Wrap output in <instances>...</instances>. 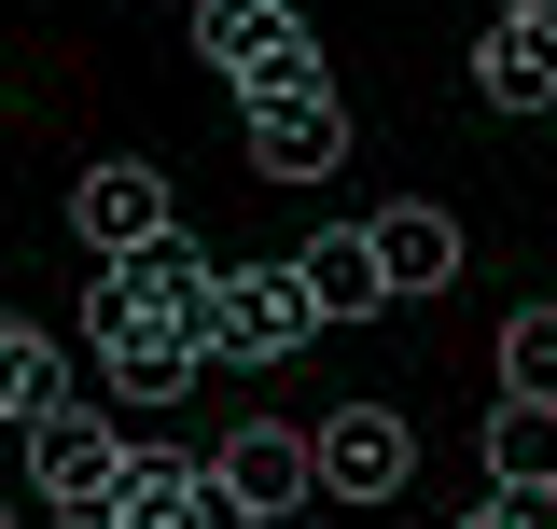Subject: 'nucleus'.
I'll list each match as a JSON object with an SVG mask.
<instances>
[{
	"label": "nucleus",
	"mask_w": 557,
	"mask_h": 529,
	"mask_svg": "<svg viewBox=\"0 0 557 529\" xmlns=\"http://www.w3.org/2000/svg\"><path fill=\"white\" fill-rule=\"evenodd\" d=\"M237 112H251V168H265V182H321V168L348 153V112H335L321 42H293L278 70H251V84H237Z\"/></svg>",
	"instance_id": "obj_1"
},
{
	"label": "nucleus",
	"mask_w": 557,
	"mask_h": 529,
	"mask_svg": "<svg viewBox=\"0 0 557 529\" xmlns=\"http://www.w3.org/2000/svg\"><path fill=\"white\" fill-rule=\"evenodd\" d=\"M28 488H42L57 516L112 529V516H126V488H139V446L98 418V404H42V418H28Z\"/></svg>",
	"instance_id": "obj_2"
},
{
	"label": "nucleus",
	"mask_w": 557,
	"mask_h": 529,
	"mask_svg": "<svg viewBox=\"0 0 557 529\" xmlns=\"http://www.w3.org/2000/svg\"><path fill=\"white\" fill-rule=\"evenodd\" d=\"M84 348H98V377L126 404H182L209 377V348L196 334H168V321H139V307H112V293H84Z\"/></svg>",
	"instance_id": "obj_3"
},
{
	"label": "nucleus",
	"mask_w": 557,
	"mask_h": 529,
	"mask_svg": "<svg viewBox=\"0 0 557 529\" xmlns=\"http://www.w3.org/2000/svg\"><path fill=\"white\" fill-rule=\"evenodd\" d=\"M321 334V307H307V279L293 264H223V321H209V362H293Z\"/></svg>",
	"instance_id": "obj_4"
},
{
	"label": "nucleus",
	"mask_w": 557,
	"mask_h": 529,
	"mask_svg": "<svg viewBox=\"0 0 557 529\" xmlns=\"http://www.w3.org/2000/svg\"><path fill=\"white\" fill-rule=\"evenodd\" d=\"M70 237H84L98 264H126V251H153V237H182V223H168V182H153L139 153H112V168L70 182Z\"/></svg>",
	"instance_id": "obj_5"
},
{
	"label": "nucleus",
	"mask_w": 557,
	"mask_h": 529,
	"mask_svg": "<svg viewBox=\"0 0 557 529\" xmlns=\"http://www.w3.org/2000/svg\"><path fill=\"white\" fill-rule=\"evenodd\" d=\"M405 473H418V432L391 404H335L321 418V488L335 502H405Z\"/></svg>",
	"instance_id": "obj_6"
},
{
	"label": "nucleus",
	"mask_w": 557,
	"mask_h": 529,
	"mask_svg": "<svg viewBox=\"0 0 557 529\" xmlns=\"http://www.w3.org/2000/svg\"><path fill=\"white\" fill-rule=\"evenodd\" d=\"M223 488H237L251 516H293V502L321 488V432H278V418H251V432H223Z\"/></svg>",
	"instance_id": "obj_7"
},
{
	"label": "nucleus",
	"mask_w": 557,
	"mask_h": 529,
	"mask_svg": "<svg viewBox=\"0 0 557 529\" xmlns=\"http://www.w3.org/2000/svg\"><path fill=\"white\" fill-rule=\"evenodd\" d=\"M474 84L502 98V112H557V14H487Z\"/></svg>",
	"instance_id": "obj_8"
},
{
	"label": "nucleus",
	"mask_w": 557,
	"mask_h": 529,
	"mask_svg": "<svg viewBox=\"0 0 557 529\" xmlns=\"http://www.w3.org/2000/svg\"><path fill=\"white\" fill-rule=\"evenodd\" d=\"M293 279H307V307H321V321H376V307H391V264H376V237H362V223L307 237V251H293Z\"/></svg>",
	"instance_id": "obj_9"
},
{
	"label": "nucleus",
	"mask_w": 557,
	"mask_h": 529,
	"mask_svg": "<svg viewBox=\"0 0 557 529\" xmlns=\"http://www.w3.org/2000/svg\"><path fill=\"white\" fill-rule=\"evenodd\" d=\"M182 14H196V42L237 70V84H251V70H278L293 42H307V14H293V0H182Z\"/></svg>",
	"instance_id": "obj_10"
},
{
	"label": "nucleus",
	"mask_w": 557,
	"mask_h": 529,
	"mask_svg": "<svg viewBox=\"0 0 557 529\" xmlns=\"http://www.w3.org/2000/svg\"><path fill=\"white\" fill-rule=\"evenodd\" d=\"M362 237L391 264V293H446V279H460V223H446V209H376Z\"/></svg>",
	"instance_id": "obj_11"
},
{
	"label": "nucleus",
	"mask_w": 557,
	"mask_h": 529,
	"mask_svg": "<svg viewBox=\"0 0 557 529\" xmlns=\"http://www.w3.org/2000/svg\"><path fill=\"white\" fill-rule=\"evenodd\" d=\"M487 473L502 488H557V404H487Z\"/></svg>",
	"instance_id": "obj_12"
},
{
	"label": "nucleus",
	"mask_w": 557,
	"mask_h": 529,
	"mask_svg": "<svg viewBox=\"0 0 557 529\" xmlns=\"http://www.w3.org/2000/svg\"><path fill=\"white\" fill-rule=\"evenodd\" d=\"M57 404V334L42 321H0V432H28Z\"/></svg>",
	"instance_id": "obj_13"
},
{
	"label": "nucleus",
	"mask_w": 557,
	"mask_h": 529,
	"mask_svg": "<svg viewBox=\"0 0 557 529\" xmlns=\"http://www.w3.org/2000/svg\"><path fill=\"white\" fill-rule=\"evenodd\" d=\"M487 348H502V391L516 404H557V307H516Z\"/></svg>",
	"instance_id": "obj_14"
},
{
	"label": "nucleus",
	"mask_w": 557,
	"mask_h": 529,
	"mask_svg": "<svg viewBox=\"0 0 557 529\" xmlns=\"http://www.w3.org/2000/svg\"><path fill=\"white\" fill-rule=\"evenodd\" d=\"M460 529H557V488H487Z\"/></svg>",
	"instance_id": "obj_15"
},
{
	"label": "nucleus",
	"mask_w": 557,
	"mask_h": 529,
	"mask_svg": "<svg viewBox=\"0 0 557 529\" xmlns=\"http://www.w3.org/2000/svg\"><path fill=\"white\" fill-rule=\"evenodd\" d=\"M502 14H557V0H502Z\"/></svg>",
	"instance_id": "obj_16"
},
{
	"label": "nucleus",
	"mask_w": 557,
	"mask_h": 529,
	"mask_svg": "<svg viewBox=\"0 0 557 529\" xmlns=\"http://www.w3.org/2000/svg\"><path fill=\"white\" fill-rule=\"evenodd\" d=\"M0 529H14V502H0Z\"/></svg>",
	"instance_id": "obj_17"
}]
</instances>
